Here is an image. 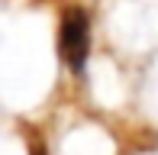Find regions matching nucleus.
<instances>
[{
	"label": "nucleus",
	"mask_w": 158,
	"mask_h": 155,
	"mask_svg": "<svg viewBox=\"0 0 158 155\" xmlns=\"http://www.w3.org/2000/svg\"><path fill=\"white\" fill-rule=\"evenodd\" d=\"M58 45H61V58L68 61V68L81 71L84 58H87V48H90V26H87V13L84 10L74 6V10H68L61 16Z\"/></svg>",
	"instance_id": "f257e3e1"
}]
</instances>
